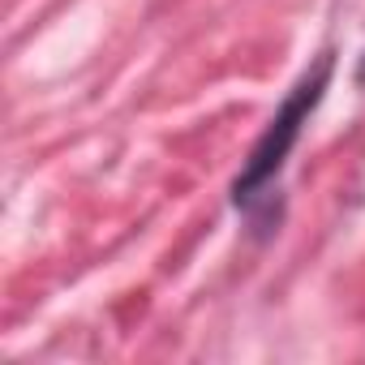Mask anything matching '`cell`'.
Wrapping results in <instances>:
<instances>
[{
	"mask_svg": "<svg viewBox=\"0 0 365 365\" xmlns=\"http://www.w3.org/2000/svg\"><path fill=\"white\" fill-rule=\"evenodd\" d=\"M327 73H331V61H322L297 91H292V99L284 103V112L271 120V129H267V138L258 142V150H254V159H250V168L241 172V180H237V202H250L254 198V190H262L267 180L279 172V163H284V155H288V146L297 142V133H301V120L309 116V108L318 103V95H322V86H327Z\"/></svg>",
	"mask_w": 365,
	"mask_h": 365,
	"instance_id": "1",
	"label": "cell"
}]
</instances>
